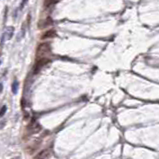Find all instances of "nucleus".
Masks as SVG:
<instances>
[{"instance_id":"obj_1","label":"nucleus","mask_w":159,"mask_h":159,"mask_svg":"<svg viewBox=\"0 0 159 159\" xmlns=\"http://www.w3.org/2000/svg\"><path fill=\"white\" fill-rule=\"evenodd\" d=\"M51 52V45L49 42H42L38 45V47L36 49V57L38 58H43L45 57L46 54Z\"/></svg>"},{"instance_id":"obj_2","label":"nucleus","mask_w":159,"mask_h":159,"mask_svg":"<svg viewBox=\"0 0 159 159\" xmlns=\"http://www.w3.org/2000/svg\"><path fill=\"white\" fill-rule=\"evenodd\" d=\"M49 62H50V60L48 59V58H46V57L38 58V59H37V61L35 62L34 66H33V70H32L33 74H34V75L37 74L41 69H42L43 66H45L47 63H49Z\"/></svg>"},{"instance_id":"obj_3","label":"nucleus","mask_w":159,"mask_h":159,"mask_svg":"<svg viewBox=\"0 0 159 159\" xmlns=\"http://www.w3.org/2000/svg\"><path fill=\"white\" fill-rule=\"evenodd\" d=\"M53 24V19L51 17H46L44 19H41L37 23V26H38V29H44L48 26H51Z\"/></svg>"},{"instance_id":"obj_4","label":"nucleus","mask_w":159,"mask_h":159,"mask_svg":"<svg viewBox=\"0 0 159 159\" xmlns=\"http://www.w3.org/2000/svg\"><path fill=\"white\" fill-rule=\"evenodd\" d=\"M27 129L31 134H35V133H38L41 130V126L39 123H37V122H35V120H33L32 122L28 125Z\"/></svg>"},{"instance_id":"obj_5","label":"nucleus","mask_w":159,"mask_h":159,"mask_svg":"<svg viewBox=\"0 0 159 159\" xmlns=\"http://www.w3.org/2000/svg\"><path fill=\"white\" fill-rule=\"evenodd\" d=\"M56 36V31L54 29H50V30H47L46 32H44L42 35L40 36L41 40H45V39H51L54 38Z\"/></svg>"},{"instance_id":"obj_6","label":"nucleus","mask_w":159,"mask_h":159,"mask_svg":"<svg viewBox=\"0 0 159 159\" xmlns=\"http://www.w3.org/2000/svg\"><path fill=\"white\" fill-rule=\"evenodd\" d=\"M50 156V151L48 149H45V150H42L41 152H39L37 155H35L33 157V159H48Z\"/></svg>"},{"instance_id":"obj_7","label":"nucleus","mask_w":159,"mask_h":159,"mask_svg":"<svg viewBox=\"0 0 159 159\" xmlns=\"http://www.w3.org/2000/svg\"><path fill=\"white\" fill-rule=\"evenodd\" d=\"M5 34L7 36V39H11L12 37H13V34H14V27L13 26H10L7 28V31L5 32Z\"/></svg>"},{"instance_id":"obj_8","label":"nucleus","mask_w":159,"mask_h":159,"mask_svg":"<svg viewBox=\"0 0 159 159\" xmlns=\"http://www.w3.org/2000/svg\"><path fill=\"white\" fill-rule=\"evenodd\" d=\"M59 0H44V7L47 8V7H50L54 5V4H56Z\"/></svg>"},{"instance_id":"obj_9","label":"nucleus","mask_w":159,"mask_h":159,"mask_svg":"<svg viewBox=\"0 0 159 159\" xmlns=\"http://www.w3.org/2000/svg\"><path fill=\"white\" fill-rule=\"evenodd\" d=\"M18 86H19V83L18 81H14L13 83H12V92H13V94H16L18 91Z\"/></svg>"},{"instance_id":"obj_10","label":"nucleus","mask_w":159,"mask_h":159,"mask_svg":"<svg viewBox=\"0 0 159 159\" xmlns=\"http://www.w3.org/2000/svg\"><path fill=\"white\" fill-rule=\"evenodd\" d=\"M6 110H7V107H6V105H3V106L1 107V109H0V117H2L4 114H5Z\"/></svg>"},{"instance_id":"obj_11","label":"nucleus","mask_w":159,"mask_h":159,"mask_svg":"<svg viewBox=\"0 0 159 159\" xmlns=\"http://www.w3.org/2000/svg\"><path fill=\"white\" fill-rule=\"evenodd\" d=\"M28 0H22V2H21V5H20V9H22V8L25 6V4L27 3Z\"/></svg>"},{"instance_id":"obj_12","label":"nucleus","mask_w":159,"mask_h":159,"mask_svg":"<svg viewBox=\"0 0 159 159\" xmlns=\"http://www.w3.org/2000/svg\"><path fill=\"white\" fill-rule=\"evenodd\" d=\"M3 90V85H2V83H0V92H2Z\"/></svg>"},{"instance_id":"obj_13","label":"nucleus","mask_w":159,"mask_h":159,"mask_svg":"<svg viewBox=\"0 0 159 159\" xmlns=\"http://www.w3.org/2000/svg\"><path fill=\"white\" fill-rule=\"evenodd\" d=\"M12 159H20V157H17V156H16V157H13Z\"/></svg>"}]
</instances>
